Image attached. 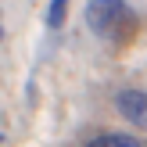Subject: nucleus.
I'll return each instance as SVG.
<instances>
[{"label":"nucleus","instance_id":"39448f33","mask_svg":"<svg viewBox=\"0 0 147 147\" xmlns=\"http://www.w3.org/2000/svg\"><path fill=\"white\" fill-rule=\"evenodd\" d=\"M0 43H4V11H0Z\"/></svg>","mask_w":147,"mask_h":147},{"label":"nucleus","instance_id":"f03ea898","mask_svg":"<svg viewBox=\"0 0 147 147\" xmlns=\"http://www.w3.org/2000/svg\"><path fill=\"white\" fill-rule=\"evenodd\" d=\"M115 111L122 115L126 122H133L136 129L147 133V90H119L115 93Z\"/></svg>","mask_w":147,"mask_h":147},{"label":"nucleus","instance_id":"20e7f679","mask_svg":"<svg viewBox=\"0 0 147 147\" xmlns=\"http://www.w3.org/2000/svg\"><path fill=\"white\" fill-rule=\"evenodd\" d=\"M86 147H147V144L136 140V136H126V133H97L86 140Z\"/></svg>","mask_w":147,"mask_h":147},{"label":"nucleus","instance_id":"f257e3e1","mask_svg":"<svg viewBox=\"0 0 147 147\" xmlns=\"http://www.w3.org/2000/svg\"><path fill=\"white\" fill-rule=\"evenodd\" d=\"M83 18L97 40L115 43V47H126L136 36V14L126 0H90Z\"/></svg>","mask_w":147,"mask_h":147},{"label":"nucleus","instance_id":"7ed1b4c3","mask_svg":"<svg viewBox=\"0 0 147 147\" xmlns=\"http://www.w3.org/2000/svg\"><path fill=\"white\" fill-rule=\"evenodd\" d=\"M68 4H72V0H47V11H43V25H47V32H61V29H65Z\"/></svg>","mask_w":147,"mask_h":147}]
</instances>
